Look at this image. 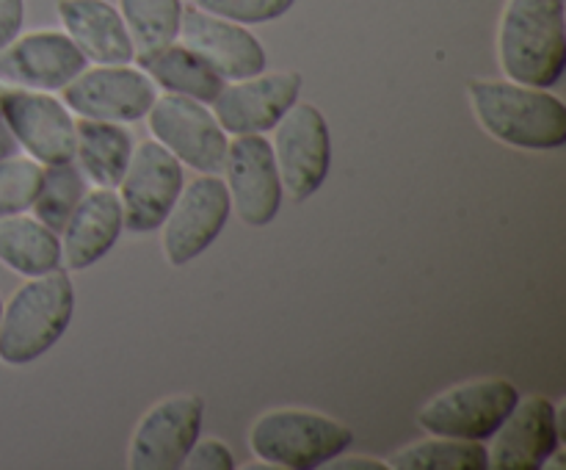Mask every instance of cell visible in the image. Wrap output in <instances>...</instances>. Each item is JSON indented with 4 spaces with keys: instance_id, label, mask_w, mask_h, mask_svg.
I'll list each match as a JSON object with an SVG mask.
<instances>
[{
    "instance_id": "cell-1",
    "label": "cell",
    "mask_w": 566,
    "mask_h": 470,
    "mask_svg": "<svg viewBox=\"0 0 566 470\" xmlns=\"http://www.w3.org/2000/svg\"><path fill=\"white\" fill-rule=\"evenodd\" d=\"M468 97L479 125L509 147L558 149L566 144V108L547 88L473 77Z\"/></svg>"
},
{
    "instance_id": "cell-2",
    "label": "cell",
    "mask_w": 566,
    "mask_h": 470,
    "mask_svg": "<svg viewBox=\"0 0 566 470\" xmlns=\"http://www.w3.org/2000/svg\"><path fill=\"white\" fill-rule=\"evenodd\" d=\"M497 55L509 81L556 86L566 66L564 0H506Z\"/></svg>"
},
{
    "instance_id": "cell-3",
    "label": "cell",
    "mask_w": 566,
    "mask_h": 470,
    "mask_svg": "<svg viewBox=\"0 0 566 470\" xmlns=\"http://www.w3.org/2000/svg\"><path fill=\"white\" fill-rule=\"evenodd\" d=\"M75 313V288L64 269L28 276L3 304L0 363L20 368L55 346Z\"/></svg>"
},
{
    "instance_id": "cell-4",
    "label": "cell",
    "mask_w": 566,
    "mask_h": 470,
    "mask_svg": "<svg viewBox=\"0 0 566 470\" xmlns=\"http://www.w3.org/2000/svg\"><path fill=\"white\" fill-rule=\"evenodd\" d=\"M354 431L329 415L313 409H269L254 420L249 448L258 459L280 470L324 468L337 453H346Z\"/></svg>"
},
{
    "instance_id": "cell-5",
    "label": "cell",
    "mask_w": 566,
    "mask_h": 470,
    "mask_svg": "<svg viewBox=\"0 0 566 470\" xmlns=\"http://www.w3.org/2000/svg\"><path fill=\"white\" fill-rule=\"evenodd\" d=\"M517 401L520 390L509 379H470L426 401L418 412V426L426 435L484 442Z\"/></svg>"
},
{
    "instance_id": "cell-6",
    "label": "cell",
    "mask_w": 566,
    "mask_h": 470,
    "mask_svg": "<svg viewBox=\"0 0 566 470\" xmlns=\"http://www.w3.org/2000/svg\"><path fill=\"white\" fill-rule=\"evenodd\" d=\"M182 186H186L182 164L164 144H158L155 138L136 144L125 177L116 186L125 230L130 236H147V232L160 230Z\"/></svg>"
},
{
    "instance_id": "cell-7",
    "label": "cell",
    "mask_w": 566,
    "mask_h": 470,
    "mask_svg": "<svg viewBox=\"0 0 566 470\" xmlns=\"http://www.w3.org/2000/svg\"><path fill=\"white\" fill-rule=\"evenodd\" d=\"M276 171L282 191L302 202L310 199L329 175L332 138L326 116L313 103H293V108L274 125Z\"/></svg>"
},
{
    "instance_id": "cell-8",
    "label": "cell",
    "mask_w": 566,
    "mask_h": 470,
    "mask_svg": "<svg viewBox=\"0 0 566 470\" xmlns=\"http://www.w3.org/2000/svg\"><path fill=\"white\" fill-rule=\"evenodd\" d=\"M230 210V191L221 177L202 171L197 180L182 186L160 224V247L169 265H188L197 260L221 236Z\"/></svg>"
},
{
    "instance_id": "cell-9",
    "label": "cell",
    "mask_w": 566,
    "mask_h": 470,
    "mask_svg": "<svg viewBox=\"0 0 566 470\" xmlns=\"http://www.w3.org/2000/svg\"><path fill=\"white\" fill-rule=\"evenodd\" d=\"M147 119L155 142L164 144L182 166L210 175L221 169L230 142L208 105L166 92L164 97H155Z\"/></svg>"
},
{
    "instance_id": "cell-10",
    "label": "cell",
    "mask_w": 566,
    "mask_h": 470,
    "mask_svg": "<svg viewBox=\"0 0 566 470\" xmlns=\"http://www.w3.org/2000/svg\"><path fill=\"white\" fill-rule=\"evenodd\" d=\"M205 401L197 393L160 398L144 412L127 448L130 470H175L202 431Z\"/></svg>"
},
{
    "instance_id": "cell-11",
    "label": "cell",
    "mask_w": 566,
    "mask_h": 470,
    "mask_svg": "<svg viewBox=\"0 0 566 470\" xmlns=\"http://www.w3.org/2000/svg\"><path fill=\"white\" fill-rule=\"evenodd\" d=\"M61 97H64L66 108L75 111L83 119L125 125V122L147 116L158 92L147 72L136 70V66L97 64L94 70H83L81 75L72 77L61 88Z\"/></svg>"
},
{
    "instance_id": "cell-12",
    "label": "cell",
    "mask_w": 566,
    "mask_h": 470,
    "mask_svg": "<svg viewBox=\"0 0 566 470\" xmlns=\"http://www.w3.org/2000/svg\"><path fill=\"white\" fill-rule=\"evenodd\" d=\"M486 448L490 468L539 470L547 468L564 440V409L553 407L545 396H520Z\"/></svg>"
},
{
    "instance_id": "cell-13",
    "label": "cell",
    "mask_w": 566,
    "mask_h": 470,
    "mask_svg": "<svg viewBox=\"0 0 566 470\" xmlns=\"http://www.w3.org/2000/svg\"><path fill=\"white\" fill-rule=\"evenodd\" d=\"M224 186L235 213L249 227H265L276 219L282 205V180L276 171L274 149L263 133L235 136L227 144Z\"/></svg>"
},
{
    "instance_id": "cell-14",
    "label": "cell",
    "mask_w": 566,
    "mask_h": 470,
    "mask_svg": "<svg viewBox=\"0 0 566 470\" xmlns=\"http://www.w3.org/2000/svg\"><path fill=\"white\" fill-rule=\"evenodd\" d=\"M0 116L9 125L17 147L25 149L28 158L36 164L75 160V119L70 108L48 92L9 86Z\"/></svg>"
},
{
    "instance_id": "cell-15",
    "label": "cell",
    "mask_w": 566,
    "mask_h": 470,
    "mask_svg": "<svg viewBox=\"0 0 566 470\" xmlns=\"http://www.w3.org/2000/svg\"><path fill=\"white\" fill-rule=\"evenodd\" d=\"M302 75L293 70L260 72L221 86L213 97V116L221 130L232 136L274 130L276 122L293 108L302 94Z\"/></svg>"
},
{
    "instance_id": "cell-16",
    "label": "cell",
    "mask_w": 566,
    "mask_h": 470,
    "mask_svg": "<svg viewBox=\"0 0 566 470\" xmlns=\"http://www.w3.org/2000/svg\"><path fill=\"white\" fill-rule=\"evenodd\" d=\"M177 39L224 81H241L265 70L263 44L252 31H247V25L210 14L193 3L182 6Z\"/></svg>"
},
{
    "instance_id": "cell-17",
    "label": "cell",
    "mask_w": 566,
    "mask_h": 470,
    "mask_svg": "<svg viewBox=\"0 0 566 470\" xmlns=\"http://www.w3.org/2000/svg\"><path fill=\"white\" fill-rule=\"evenodd\" d=\"M86 64V55L64 31H31L0 50V81L33 92H59Z\"/></svg>"
},
{
    "instance_id": "cell-18",
    "label": "cell",
    "mask_w": 566,
    "mask_h": 470,
    "mask_svg": "<svg viewBox=\"0 0 566 470\" xmlns=\"http://www.w3.org/2000/svg\"><path fill=\"white\" fill-rule=\"evenodd\" d=\"M122 230L119 194L114 188H92L61 227V263L70 271L88 269L111 252Z\"/></svg>"
},
{
    "instance_id": "cell-19",
    "label": "cell",
    "mask_w": 566,
    "mask_h": 470,
    "mask_svg": "<svg viewBox=\"0 0 566 470\" xmlns=\"http://www.w3.org/2000/svg\"><path fill=\"white\" fill-rule=\"evenodd\" d=\"M64 33L94 64H130L136 48L119 9L108 0H59Z\"/></svg>"
},
{
    "instance_id": "cell-20",
    "label": "cell",
    "mask_w": 566,
    "mask_h": 470,
    "mask_svg": "<svg viewBox=\"0 0 566 470\" xmlns=\"http://www.w3.org/2000/svg\"><path fill=\"white\" fill-rule=\"evenodd\" d=\"M133 149H136L133 133L119 122L83 119V116L81 122H75V158L81 160L83 177L94 186H119Z\"/></svg>"
},
{
    "instance_id": "cell-21",
    "label": "cell",
    "mask_w": 566,
    "mask_h": 470,
    "mask_svg": "<svg viewBox=\"0 0 566 470\" xmlns=\"http://www.w3.org/2000/svg\"><path fill=\"white\" fill-rule=\"evenodd\" d=\"M138 70L147 72L155 86L166 88L169 94L199 100V103H213L216 94L224 86V77L216 75L197 53L180 42H171L153 53H138Z\"/></svg>"
},
{
    "instance_id": "cell-22",
    "label": "cell",
    "mask_w": 566,
    "mask_h": 470,
    "mask_svg": "<svg viewBox=\"0 0 566 470\" xmlns=\"http://www.w3.org/2000/svg\"><path fill=\"white\" fill-rule=\"evenodd\" d=\"M0 263L22 276H39L61 269L59 232L31 216H3L0 219Z\"/></svg>"
},
{
    "instance_id": "cell-23",
    "label": "cell",
    "mask_w": 566,
    "mask_h": 470,
    "mask_svg": "<svg viewBox=\"0 0 566 470\" xmlns=\"http://www.w3.org/2000/svg\"><path fill=\"white\" fill-rule=\"evenodd\" d=\"M387 464L398 470H484L490 468V457L479 440L431 435L429 440L412 442L392 453Z\"/></svg>"
},
{
    "instance_id": "cell-24",
    "label": "cell",
    "mask_w": 566,
    "mask_h": 470,
    "mask_svg": "<svg viewBox=\"0 0 566 470\" xmlns=\"http://www.w3.org/2000/svg\"><path fill=\"white\" fill-rule=\"evenodd\" d=\"M119 14L130 33L136 55L153 53L177 42L182 0H119Z\"/></svg>"
},
{
    "instance_id": "cell-25",
    "label": "cell",
    "mask_w": 566,
    "mask_h": 470,
    "mask_svg": "<svg viewBox=\"0 0 566 470\" xmlns=\"http://www.w3.org/2000/svg\"><path fill=\"white\" fill-rule=\"evenodd\" d=\"M86 191V177H83L81 166H75L72 160L50 164L48 169H42V180H39V191L31 208L44 227L61 232V227L66 224Z\"/></svg>"
},
{
    "instance_id": "cell-26",
    "label": "cell",
    "mask_w": 566,
    "mask_h": 470,
    "mask_svg": "<svg viewBox=\"0 0 566 470\" xmlns=\"http://www.w3.org/2000/svg\"><path fill=\"white\" fill-rule=\"evenodd\" d=\"M42 180V164L22 155L0 158V219L3 216L25 213L33 205Z\"/></svg>"
},
{
    "instance_id": "cell-27",
    "label": "cell",
    "mask_w": 566,
    "mask_h": 470,
    "mask_svg": "<svg viewBox=\"0 0 566 470\" xmlns=\"http://www.w3.org/2000/svg\"><path fill=\"white\" fill-rule=\"evenodd\" d=\"M191 3L216 17L241 22V25H260V22L280 20L293 9L296 0H191Z\"/></svg>"
},
{
    "instance_id": "cell-28",
    "label": "cell",
    "mask_w": 566,
    "mask_h": 470,
    "mask_svg": "<svg viewBox=\"0 0 566 470\" xmlns=\"http://www.w3.org/2000/svg\"><path fill=\"white\" fill-rule=\"evenodd\" d=\"M180 468L188 470H232L235 468V459H232V451L221 440H199L191 446V451L186 453Z\"/></svg>"
},
{
    "instance_id": "cell-29",
    "label": "cell",
    "mask_w": 566,
    "mask_h": 470,
    "mask_svg": "<svg viewBox=\"0 0 566 470\" xmlns=\"http://www.w3.org/2000/svg\"><path fill=\"white\" fill-rule=\"evenodd\" d=\"M25 25V0H0V50L20 36Z\"/></svg>"
},
{
    "instance_id": "cell-30",
    "label": "cell",
    "mask_w": 566,
    "mask_h": 470,
    "mask_svg": "<svg viewBox=\"0 0 566 470\" xmlns=\"http://www.w3.org/2000/svg\"><path fill=\"white\" fill-rule=\"evenodd\" d=\"M324 468L326 470H390V464L374 457H343V453H337V457L329 459Z\"/></svg>"
},
{
    "instance_id": "cell-31",
    "label": "cell",
    "mask_w": 566,
    "mask_h": 470,
    "mask_svg": "<svg viewBox=\"0 0 566 470\" xmlns=\"http://www.w3.org/2000/svg\"><path fill=\"white\" fill-rule=\"evenodd\" d=\"M17 153V142L14 136H11L9 125L3 122V116H0V158H9V155Z\"/></svg>"
},
{
    "instance_id": "cell-32",
    "label": "cell",
    "mask_w": 566,
    "mask_h": 470,
    "mask_svg": "<svg viewBox=\"0 0 566 470\" xmlns=\"http://www.w3.org/2000/svg\"><path fill=\"white\" fill-rule=\"evenodd\" d=\"M6 94H9V83L0 81V111H3V100H6Z\"/></svg>"
},
{
    "instance_id": "cell-33",
    "label": "cell",
    "mask_w": 566,
    "mask_h": 470,
    "mask_svg": "<svg viewBox=\"0 0 566 470\" xmlns=\"http://www.w3.org/2000/svg\"><path fill=\"white\" fill-rule=\"evenodd\" d=\"M0 315H3V299H0Z\"/></svg>"
}]
</instances>
